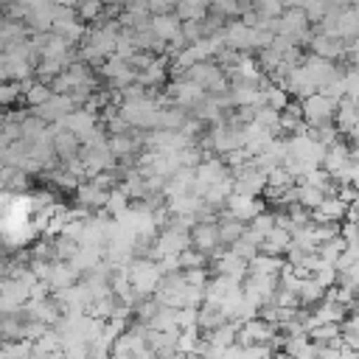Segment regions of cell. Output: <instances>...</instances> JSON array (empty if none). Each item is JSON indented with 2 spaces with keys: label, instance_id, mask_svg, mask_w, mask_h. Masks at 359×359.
I'll list each match as a JSON object with an SVG mask.
<instances>
[{
  "label": "cell",
  "instance_id": "14",
  "mask_svg": "<svg viewBox=\"0 0 359 359\" xmlns=\"http://www.w3.org/2000/svg\"><path fill=\"white\" fill-rule=\"evenodd\" d=\"M151 31L168 45V42H174V39L182 36V22H180V17H177L174 11L157 14V17H151Z\"/></svg>",
  "mask_w": 359,
  "mask_h": 359
},
{
  "label": "cell",
  "instance_id": "23",
  "mask_svg": "<svg viewBox=\"0 0 359 359\" xmlns=\"http://www.w3.org/2000/svg\"><path fill=\"white\" fill-rule=\"evenodd\" d=\"M252 11H255L258 17H264V20H278V17L283 14V6H280L278 0H255V3H252Z\"/></svg>",
  "mask_w": 359,
  "mask_h": 359
},
{
  "label": "cell",
  "instance_id": "1",
  "mask_svg": "<svg viewBox=\"0 0 359 359\" xmlns=\"http://www.w3.org/2000/svg\"><path fill=\"white\" fill-rule=\"evenodd\" d=\"M126 278H129V286L137 297H149L151 292H157L163 272H160V264L154 258H132L126 264Z\"/></svg>",
  "mask_w": 359,
  "mask_h": 359
},
{
  "label": "cell",
  "instance_id": "8",
  "mask_svg": "<svg viewBox=\"0 0 359 359\" xmlns=\"http://www.w3.org/2000/svg\"><path fill=\"white\" fill-rule=\"evenodd\" d=\"M76 109V101L70 98V95H50L42 107H36V109H31V115H36L39 121H45V123H59L67 112H73Z\"/></svg>",
  "mask_w": 359,
  "mask_h": 359
},
{
  "label": "cell",
  "instance_id": "29",
  "mask_svg": "<svg viewBox=\"0 0 359 359\" xmlns=\"http://www.w3.org/2000/svg\"><path fill=\"white\" fill-rule=\"evenodd\" d=\"M3 121H6V115H3V112H0V126H3Z\"/></svg>",
  "mask_w": 359,
  "mask_h": 359
},
{
  "label": "cell",
  "instance_id": "17",
  "mask_svg": "<svg viewBox=\"0 0 359 359\" xmlns=\"http://www.w3.org/2000/svg\"><path fill=\"white\" fill-rule=\"evenodd\" d=\"M323 300H325V289H323L317 280L303 278V280H300V289H297V303H300V306H317V303H323Z\"/></svg>",
  "mask_w": 359,
  "mask_h": 359
},
{
  "label": "cell",
  "instance_id": "28",
  "mask_svg": "<svg viewBox=\"0 0 359 359\" xmlns=\"http://www.w3.org/2000/svg\"><path fill=\"white\" fill-rule=\"evenodd\" d=\"M79 0H56V6H67V8H76Z\"/></svg>",
  "mask_w": 359,
  "mask_h": 359
},
{
  "label": "cell",
  "instance_id": "19",
  "mask_svg": "<svg viewBox=\"0 0 359 359\" xmlns=\"http://www.w3.org/2000/svg\"><path fill=\"white\" fill-rule=\"evenodd\" d=\"M261 93H264V104L278 109V112H283L289 107V101H292L289 93L283 87H278V84H266V87H261Z\"/></svg>",
  "mask_w": 359,
  "mask_h": 359
},
{
  "label": "cell",
  "instance_id": "3",
  "mask_svg": "<svg viewBox=\"0 0 359 359\" xmlns=\"http://www.w3.org/2000/svg\"><path fill=\"white\" fill-rule=\"evenodd\" d=\"M233 191L244 194V196H258V194L266 191V174L250 160L247 165L233 171Z\"/></svg>",
  "mask_w": 359,
  "mask_h": 359
},
{
  "label": "cell",
  "instance_id": "20",
  "mask_svg": "<svg viewBox=\"0 0 359 359\" xmlns=\"http://www.w3.org/2000/svg\"><path fill=\"white\" fill-rule=\"evenodd\" d=\"M76 17L81 22H98L104 17V3L101 0H79L76 3Z\"/></svg>",
  "mask_w": 359,
  "mask_h": 359
},
{
  "label": "cell",
  "instance_id": "12",
  "mask_svg": "<svg viewBox=\"0 0 359 359\" xmlns=\"http://www.w3.org/2000/svg\"><path fill=\"white\" fill-rule=\"evenodd\" d=\"M107 188H101L95 180H84L79 182L76 188V202L81 205V210H95V208H104L107 205Z\"/></svg>",
  "mask_w": 359,
  "mask_h": 359
},
{
  "label": "cell",
  "instance_id": "15",
  "mask_svg": "<svg viewBox=\"0 0 359 359\" xmlns=\"http://www.w3.org/2000/svg\"><path fill=\"white\" fill-rule=\"evenodd\" d=\"M283 266H286V261H283L280 255L258 252L255 258L247 261V275H280Z\"/></svg>",
  "mask_w": 359,
  "mask_h": 359
},
{
  "label": "cell",
  "instance_id": "27",
  "mask_svg": "<svg viewBox=\"0 0 359 359\" xmlns=\"http://www.w3.org/2000/svg\"><path fill=\"white\" fill-rule=\"evenodd\" d=\"M283 8H300V0H278Z\"/></svg>",
  "mask_w": 359,
  "mask_h": 359
},
{
  "label": "cell",
  "instance_id": "6",
  "mask_svg": "<svg viewBox=\"0 0 359 359\" xmlns=\"http://www.w3.org/2000/svg\"><path fill=\"white\" fill-rule=\"evenodd\" d=\"M191 230H180V227H163L157 241H154V258H165V255H180L182 250L191 247Z\"/></svg>",
  "mask_w": 359,
  "mask_h": 359
},
{
  "label": "cell",
  "instance_id": "24",
  "mask_svg": "<svg viewBox=\"0 0 359 359\" xmlns=\"http://www.w3.org/2000/svg\"><path fill=\"white\" fill-rule=\"evenodd\" d=\"M22 95V84L20 81H3L0 84V107H8L14 101H20Z\"/></svg>",
  "mask_w": 359,
  "mask_h": 359
},
{
  "label": "cell",
  "instance_id": "18",
  "mask_svg": "<svg viewBox=\"0 0 359 359\" xmlns=\"http://www.w3.org/2000/svg\"><path fill=\"white\" fill-rule=\"evenodd\" d=\"M345 250H348L345 238H342V236H337V238H331V241H323V244L317 247V258L334 266V264H337V258H339Z\"/></svg>",
  "mask_w": 359,
  "mask_h": 359
},
{
  "label": "cell",
  "instance_id": "13",
  "mask_svg": "<svg viewBox=\"0 0 359 359\" xmlns=\"http://www.w3.org/2000/svg\"><path fill=\"white\" fill-rule=\"evenodd\" d=\"M213 269H216V275H227V278H233V280H241V278L247 275V261L238 258L233 250H222V252L213 258Z\"/></svg>",
  "mask_w": 359,
  "mask_h": 359
},
{
  "label": "cell",
  "instance_id": "16",
  "mask_svg": "<svg viewBox=\"0 0 359 359\" xmlns=\"http://www.w3.org/2000/svg\"><path fill=\"white\" fill-rule=\"evenodd\" d=\"M216 227H219V241L222 244H233V241H238L241 236H244V222H238L236 216H230V213H222L219 219H216Z\"/></svg>",
  "mask_w": 359,
  "mask_h": 359
},
{
  "label": "cell",
  "instance_id": "7",
  "mask_svg": "<svg viewBox=\"0 0 359 359\" xmlns=\"http://www.w3.org/2000/svg\"><path fill=\"white\" fill-rule=\"evenodd\" d=\"M300 70L306 73V79L320 90V87H325L337 73H339V67H337V62H328V59H320V56H314V53H309V56H303V62H300Z\"/></svg>",
  "mask_w": 359,
  "mask_h": 359
},
{
  "label": "cell",
  "instance_id": "9",
  "mask_svg": "<svg viewBox=\"0 0 359 359\" xmlns=\"http://www.w3.org/2000/svg\"><path fill=\"white\" fill-rule=\"evenodd\" d=\"M224 213H230V216H236L238 222H250V219H255L258 213H264V205L258 202V196H244V194H230L227 196V202H224Z\"/></svg>",
  "mask_w": 359,
  "mask_h": 359
},
{
  "label": "cell",
  "instance_id": "4",
  "mask_svg": "<svg viewBox=\"0 0 359 359\" xmlns=\"http://www.w3.org/2000/svg\"><path fill=\"white\" fill-rule=\"evenodd\" d=\"M205 90L199 87V84H194L191 79H174L171 84H168V93H165V98L171 101V104H177V107H182V109H194L196 104H202L205 101Z\"/></svg>",
  "mask_w": 359,
  "mask_h": 359
},
{
  "label": "cell",
  "instance_id": "11",
  "mask_svg": "<svg viewBox=\"0 0 359 359\" xmlns=\"http://www.w3.org/2000/svg\"><path fill=\"white\" fill-rule=\"evenodd\" d=\"M165 79H168V56H165V53H160V56H154L146 67H140V70H137V79H135V81H137L140 87H146V90H149V87L163 84Z\"/></svg>",
  "mask_w": 359,
  "mask_h": 359
},
{
  "label": "cell",
  "instance_id": "26",
  "mask_svg": "<svg viewBox=\"0 0 359 359\" xmlns=\"http://www.w3.org/2000/svg\"><path fill=\"white\" fill-rule=\"evenodd\" d=\"M351 188H353V191L359 194V165L353 168V177H351Z\"/></svg>",
  "mask_w": 359,
  "mask_h": 359
},
{
  "label": "cell",
  "instance_id": "21",
  "mask_svg": "<svg viewBox=\"0 0 359 359\" xmlns=\"http://www.w3.org/2000/svg\"><path fill=\"white\" fill-rule=\"evenodd\" d=\"M50 95H53V93H50V87H48L45 81H39V79H36V81L25 90V95H22V98H25V104H28L31 109H36V107H42Z\"/></svg>",
  "mask_w": 359,
  "mask_h": 359
},
{
  "label": "cell",
  "instance_id": "22",
  "mask_svg": "<svg viewBox=\"0 0 359 359\" xmlns=\"http://www.w3.org/2000/svg\"><path fill=\"white\" fill-rule=\"evenodd\" d=\"M129 208V196L121 191V188H109V194H107V205H104V210L107 213H112V219H118L123 210Z\"/></svg>",
  "mask_w": 359,
  "mask_h": 359
},
{
  "label": "cell",
  "instance_id": "10",
  "mask_svg": "<svg viewBox=\"0 0 359 359\" xmlns=\"http://www.w3.org/2000/svg\"><path fill=\"white\" fill-rule=\"evenodd\" d=\"M309 48H311V53H314V56L328 59V62L345 59V42H342L339 36H331V34H317V31H311Z\"/></svg>",
  "mask_w": 359,
  "mask_h": 359
},
{
  "label": "cell",
  "instance_id": "5",
  "mask_svg": "<svg viewBox=\"0 0 359 359\" xmlns=\"http://www.w3.org/2000/svg\"><path fill=\"white\" fill-rule=\"evenodd\" d=\"M56 0H34L31 6H25V17L22 22L34 31V34H45L53 28V17H56Z\"/></svg>",
  "mask_w": 359,
  "mask_h": 359
},
{
  "label": "cell",
  "instance_id": "2",
  "mask_svg": "<svg viewBox=\"0 0 359 359\" xmlns=\"http://www.w3.org/2000/svg\"><path fill=\"white\" fill-rule=\"evenodd\" d=\"M300 104V112H303V121L306 126H325V123H334V115H337V104L334 98L323 95V93H311L309 98L297 101Z\"/></svg>",
  "mask_w": 359,
  "mask_h": 359
},
{
  "label": "cell",
  "instance_id": "25",
  "mask_svg": "<svg viewBox=\"0 0 359 359\" xmlns=\"http://www.w3.org/2000/svg\"><path fill=\"white\" fill-rule=\"evenodd\" d=\"M174 3H177V0H146V6H149V14H151V17L174 11Z\"/></svg>",
  "mask_w": 359,
  "mask_h": 359
}]
</instances>
